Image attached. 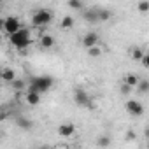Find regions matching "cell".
Returning <instances> with one entry per match:
<instances>
[{"label": "cell", "mask_w": 149, "mask_h": 149, "mask_svg": "<svg viewBox=\"0 0 149 149\" xmlns=\"http://www.w3.org/2000/svg\"><path fill=\"white\" fill-rule=\"evenodd\" d=\"M98 11H100V9H88V11H84V19H86L88 23H98V21H100Z\"/></svg>", "instance_id": "obj_11"}, {"label": "cell", "mask_w": 149, "mask_h": 149, "mask_svg": "<svg viewBox=\"0 0 149 149\" xmlns=\"http://www.w3.org/2000/svg\"><path fill=\"white\" fill-rule=\"evenodd\" d=\"M40 149H49V147H40Z\"/></svg>", "instance_id": "obj_28"}, {"label": "cell", "mask_w": 149, "mask_h": 149, "mask_svg": "<svg viewBox=\"0 0 149 149\" xmlns=\"http://www.w3.org/2000/svg\"><path fill=\"white\" fill-rule=\"evenodd\" d=\"M56 149H63V147H56Z\"/></svg>", "instance_id": "obj_29"}, {"label": "cell", "mask_w": 149, "mask_h": 149, "mask_svg": "<svg viewBox=\"0 0 149 149\" xmlns=\"http://www.w3.org/2000/svg\"><path fill=\"white\" fill-rule=\"evenodd\" d=\"M53 84H54L53 77H49V76H35V77H30L26 91H35V93L42 95V93L49 91L53 88Z\"/></svg>", "instance_id": "obj_1"}, {"label": "cell", "mask_w": 149, "mask_h": 149, "mask_svg": "<svg viewBox=\"0 0 149 149\" xmlns=\"http://www.w3.org/2000/svg\"><path fill=\"white\" fill-rule=\"evenodd\" d=\"M142 67H146V68H149V53H146V56L142 58Z\"/></svg>", "instance_id": "obj_25"}, {"label": "cell", "mask_w": 149, "mask_h": 149, "mask_svg": "<svg viewBox=\"0 0 149 149\" xmlns=\"http://www.w3.org/2000/svg\"><path fill=\"white\" fill-rule=\"evenodd\" d=\"M53 21V13L49 9H37L32 14V25L39 30H46V26Z\"/></svg>", "instance_id": "obj_3"}, {"label": "cell", "mask_w": 149, "mask_h": 149, "mask_svg": "<svg viewBox=\"0 0 149 149\" xmlns=\"http://www.w3.org/2000/svg\"><path fill=\"white\" fill-rule=\"evenodd\" d=\"M11 86H13V90H14V91H21V90L28 88V83H25L23 79H16V81H14Z\"/></svg>", "instance_id": "obj_19"}, {"label": "cell", "mask_w": 149, "mask_h": 149, "mask_svg": "<svg viewBox=\"0 0 149 149\" xmlns=\"http://www.w3.org/2000/svg\"><path fill=\"white\" fill-rule=\"evenodd\" d=\"M25 100H26L28 105H39L42 102V95L40 93H35V91H26Z\"/></svg>", "instance_id": "obj_10"}, {"label": "cell", "mask_w": 149, "mask_h": 149, "mask_svg": "<svg viewBox=\"0 0 149 149\" xmlns=\"http://www.w3.org/2000/svg\"><path fill=\"white\" fill-rule=\"evenodd\" d=\"M9 42L16 49H26L32 44V32H30V28H21L18 33L11 35L9 37Z\"/></svg>", "instance_id": "obj_2"}, {"label": "cell", "mask_w": 149, "mask_h": 149, "mask_svg": "<svg viewBox=\"0 0 149 149\" xmlns=\"http://www.w3.org/2000/svg\"><path fill=\"white\" fill-rule=\"evenodd\" d=\"M139 83H140V79L135 76V74H128V76L125 77V84H128L130 88H137Z\"/></svg>", "instance_id": "obj_15"}, {"label": "cell", "mask_w": 149, "mask_h": 149, "mask_svg": "<svg viewBox=\"0 0 149 149\" xmlns=\"http://www.w3.org/2000/svg\"><path fill=\"white\" fill-rule=\"evenodd\" d=\"M67 6H68L70 9H74V11H83V9H84V4L79 2V0H70Z\"/></svg>", "instance_id": "obj_20"}, {"label": "cell", "mask_w": 149, "mask_h": 149, "mask_svg": "<svg viewBox=\"0 0 149 149\" xmlns=\"http://www.w3.org/2000/svg\"><path fill=\"white\" fill-rule=\"evenodd\" d=\"M125 139L128 140V142H132V140H135V133L130 130V132H126V135H125Z\"/></svg>", "instance_id": "obj_26"}, {"label": "cell", "mask_w": 149, "mask_h": 149, "mask_svg": "<svg viewBox=\"0 0 149 149\" xmlns=\"http://www.w3.org/2000/svg\"><path fill=\"white\" fill-rule=\"evenodd\" d=\"M147 53H149V51H147Z\"/></svg>", "instance_id": "obj_30"}, {"label": "cell", "mask_w": 149, "mask_h": 149, "mask_svg": "<svg viewBox=\"0 0 149 149\" xmlns=\"http://www.w3.org/2000/svg\"><path fill=\"white\" fill-rule=\"evenodd\" d=\"M16 79H18V77H16V74H14L13 68H4V70H2V81H4V83L13 84Z\"/></svg>", "instance_id": "obj_12"}, {"label": "cell", "mask_w": 149, "mask_h": 149, "mask_svg": "<svg viewBox=\"0 0 149 149\" xmlns=\"http://www.w3.org/2000/svg\"><path fill=\"white\" fill-rule=\"evenodd\" d=\"M137 91H139L140 95L149 93V81H147V79H140V83H139V86H137Z\"/></svg>", "instance_id": "obj_18"}, {"label": "cell", "mask_w": 149, "mask_h": 149, "mask_svg": "<svg viewBox=\"0 0 149 149\" xmlns=\"http://www.w3.org/2000/svg\"><path fill=\"white\" fill-rule=\"evenodd\" d=\"M32 125H33V123H32V119H28V118H21V116L16 118V126H19L21 130H30Z\"/></svg>", "instance_id": "obj_14"}, {"label": "cell", "mask_w": 149, "mask_h": 149, "mask_svg": "<svg viewBox=\"0 0 149 149\" xmlns=\"http://www.w3.org/2000/svg\"><path fill=\"white\" fill-rule=\"evenodd\" d=\"M74 133H76V125H74V123H61L58 126V135L63 137V139H68Z\"/></svg>", "instance_id": "obj_8"}, {"label": "cell", "mask_w": 149, "mask_h": 149, "mask_svg": "<svg viewBox=\"0 0 149 149\" xmlns=\"http://www.w3.org/2000/svg\"><path fill=\"white\" fill-rule=\"evenodd\" d=\"M83 46L86 47V49H91V47H97V46H100V35L97 33V32H88V33H84V37H83Z\"/></svg>", "instance_id": "obj_6"}, {"label": "cell", "mask_w": 149, "mask_h": 149, "mask_svg": "<svg viewBox=\"0 0 149 149\" xmlns=\"http://www.w3.org/2000/svg\"><path fill=\"white\" fill-rule=\"evenodd\" d=\"M0 26L4 28V32L11 37V35H14V33H18L23 26H21V21H19V18L18 16H7L6 19H0Z\"/></svg>", "instance_id": "obj_4"}, {"label": "cell", "mask_w": 149, "mask_h": 149, "mask_svg": "<svg viewBox=\"0 0 149 149\" xmlns=\"http://www.w3.org/2000/svg\"><path fill=\"white\" fill-rule=\"evenodd\" d=\"M98 16H100V21H107L112 14H111L109 9H100V11H98Z\"/></svg>", "instance_id": "obj_22"}, {"label": "cell", "mask_w": 149, "mask_h": 149, "mask_svg": "<svg viewBox=\"0 0 149 149\" xmlns=\"http://www.w3.org/2000/svg\"><path fill=\"white\" fill-rule=\"evenodd\" d=\"M130 56H132L133 61H142V58L146 56V53H144L140 47H133V49L130 51Z\"/></svg>", "instance_id": "obj_16"}, {"label": "cell", "mask_w": 149, "mask_h": 149, "mask_svg": "<svg viewBox=\"0 0 149 149\" xmlns=\"http://www.w3.org/2000/svg\"><path fill=\"white\" fill-rule=\"evenodd\" d=\"M74 102H76L79 107L93 109V102H91V97H90V93H88L84 88H77L76 91H74Z\"/></svg>", "instance_id": "obj_5"}, {"label": "cell", "mask_w": 149, "mask_h": 149, "mask_svg": "<svg viewBox=\"0 0 149 149\" xmlns=\"http://www.w3.org/2000/svg\"><path fill=\"white\" fill-rule=\"evenodd\" d=\"M132 90H133V88H130L128 84H125V83L121 84V93H123V95H128V93H130Z\"/></svg>", "instance_id": "obj_24"}, {"label": "cell", "mask_w": 149, "mask_h": 149, "mask_svg": "<svg viewBox=\"0 0 149 149\" xmlns=\"http://www.w3.org/2000/svg\"><path fill=\"white\" fill-rule=\"evenodd\" d=\"M88 54H90L91 58H98V56H102V47H100V46L91 47V49H88Z\"/></svg>", "instance_id": "obj_21"}, {"label": "cell", "mask_w": 149, "mask_h": 149, "mask_svg": "<svg viewBox=\"0 0 149 149\" xmlns=\"http://www.w3.org/2000/svg\"><path fill=\"white\" fill-rule=\"evenodd\" d=\"M97 146H98V147H109V146H111V137H109V135H100V137H97Z\"/></svg>", "instance_id": "obj_17"}, {"label": "cell", "mask_w": 149, "mask_h": 149, "mask_svg": "<svg viewBox=\"0 0 149 149\" xmlns=\"http://www.w3.org/2000/svg\"><path fill=\"white\" fill-rule=\"evenodd\" d=\"M74 23H76V21H74V18H72L70 14H67V16L61 18V21H60V28H61V30H70V28L74 26Z\"/></svg>", "instance_id": "obj_13"}, {"label": "cell", "mask_w": 149, "mask_h": 149, "mask_svg": "<svg viewBox=\"0 0 149 149\" xmlns=\"http://www.w3.org/2000/svg\"><path fill=\"white\" fill-rule=\"evenodd\" d=\"M54 37L53 35H49V33H44V35H40L39 37V44H40V47L42 49H51L53 46H54Z\"/></svg>", "instance_id": "obj_9"}, {"label": "cell", "mask_w": 149, "mask_h": 149, "mask_svg": "<svg viewBox=\"0 0 149 149\" xmlns=\"http://www.w3.org/2000/svg\"><path fill=\"white\" fill-rule=\"evenodd\" d=\"M144 137L149 140V125H147V126H146V130H144Z\"/></svg>", "instance_id": "obj_27"}, {"label": "cell", "mask_w": 149, "mask_h": 149, "mask_svg": "<svg viewBox=\"0 0 149 149\" xmlns=\"http://www.w3.org/2000/svg\"><path fill=\"white\" fill-rule=\"evenodd\" d=\"M125 107H126V112H130L132 116H137L139 118V116L144 114V105L140 102H137V100H126Z\"/></svg>", "instance_id": "obj_7"}, {"label": "cell", "mask_w": 149, "mask_h": 149, "mask_svg": "<svg viewBox=\"0 0 149 149\" xmlns=\"http://www.w3.org/2000/svg\"><path fill=\"white\" fill-rule=\"evenodd\" d=\"M137 9H139V13H149V2H140L139 6H137Z\"/></svg>", "instance_id": "obj_23"}]
</instances>
